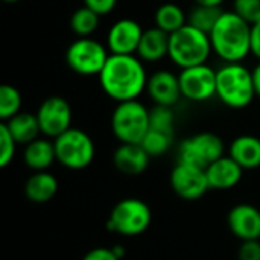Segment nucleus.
I'll return each mask as SVG.
<instances>
[{"label": "nucleus", "instance_id": "nucleus-35", "mask_svg": "<svg viewBox=\"0 0 260 260\" xmlns=\"http://www.w3.org/2000/svg\"><path fill=\"white\" fill-rule=\"evenodd\" d=\"M251 72H253V82H254L256 96L260 99V62L251 70Z\"/></svg>", "mask_w": 260, "mask_h": 260}, {"label": "nucleus", "instance_id": "nucleus-16", "mask_svg": "<svg viewBox=\"0 0 260 260\" xmlns=\"http://www.w3.org/2000/svg\"><path fill=\"white\" fill-rule=\"evenodd\" d=\"M242 174L244 169L230 155H224L206 168V175L210 189L218 190H229L238 186L242 180Z\"/></svg>", "mask_w": 260, "mask_h": 260}, {"label": "nucleus", "instance_id": "nucleus-25", "mask_svg": "<svg viewBox=\"0 0 260 260\" xmlns=\"http://www.w3.org/2000/svg\"><path fill=\"white\" fill-rule=\"evenodd\" d=\"M99 20L101 15L84 5L70 15L69 24L73 34H76L78 37H90L99 27Z\"/></svg>", "mask_w": 260, "mask_h": 260}, {"label": "nucleus", "instance_id": "nucleus-38", "mask_svg": "<svg viewBox=\"0 0 260 260\" xmlns=\"http://www.w3.org/2000/svg\"><path fill=\"white\" fill-rule=\"evenodd\" d=\"M6 3H17V2H20V0H5Z\"/></svg>", "mask_w": 260, "mask_h": 260}, {"label": "nucleus", "instance_id": "nucleus-7", "mask_svg": "<svg viewBox=\"0 0 260 260\" xmlns=\"http://www.w3.org/2000/svg\"><path fill=\"white\" fill-rule=\"evenodd\" d=\"M151 221L152 213L145 201L139 198H125L113 207L107 229L122 236H137L149 229Z\"/></svg>", "mask_w": 260, "mask_h": 260}, {"label": "nucleus", "instance_id": "nucleus-30", "mask_svg": "<svg viewBox=\"0 0 260 260\" xmlns=\"http://www.w3.org/2000/svg\"><path fill=\"white\" fill-rule=\"evenodd\" d=\"M233 11L250 24L260 21V0H233Z\"/></svg>", "mask_w": 260, "mask_h": 260}, {"label": "nucleus", "instance_id": "nucleus-18", "mask_svg": "<svg viewBox=\"0 0 260 260\" xmlns=\"http://www.w3.org/2000/svg\"><path fill=\"white\" fill-rule=\"evenodd\" d=\"M136 53L143 62H157L163 59L169 55V34L158 27L143 30Z\"/></svg>", "mask_w": 260, "mask_h": 260}, {"label": "nucleus", "instance_id": "nucleus-33", "mask_svg": "<svg viewBox=\"0 0 260 260\" xmlns=\"http://www.w3.org/2000/svg\"><path fill=\"white\" fill-rule=\"evenodd\" d=\"M82 260H122L116 256V253L113 251V248H105V247H99V248H93L90 250Z\"/></svg>", "mask_w": 260, "mask_h": 260}, {"label": "nucleus", "instance_id": "nucleus-2", "mask_svg": "<svg viewBox=\"0 0 260 260\" xmlns=\"http://www.w3.org/2000/svg\"><path fill=\"white\" fill-rule=\"evenodd\" d=\"M209 37L224 62H241L251 53V24L235 11H224Z\"/></svg>", "mask_w": 260, "mask_h": 260}, {"label": "nucleus", "instance_id": "nucleus-29", "mask_svg": "<svg viewBox=\"0 0 260 260\" xmlns=\"http://www.w3.org/2000/svg\"><path fill=\"white\" fill-rule=\"evenodd\" d=\"M17 145L18 143L12 137L9 129L2 122V125H0V166L2 168H6L14 160Z\"/></svg>", "mask_w": 260, "mask_h": 260}, {"label": "nucleus", "instance_id": "nucleus-31", "mask_svg": "<svg viewBox=\"0 0 260 260\" xmlns=\"http://www.w3.org/2000/svg\"><path fill=\"white\" fill-rule=\"evenodd\" d=\"M238 260H260V241H242L239 251H238Z\"/></svg>", "mask_w": 260, "mask_h": 260}, {"label": "nucleus", "instance_id": "nucleus-9", "mask_svg": "<svg viewBox=\"0 0 260 260\" xmlns=\"http://www.w3.org/2000/svg\"><path fill=\"white\" fill-rule=\"evenodd\" d=\"M224 152H225V146L222 139L215 133L206 131L187 137L180 143L178 161L206 169L209 165L224 157Z\"/></svg>", "mask_w": 260, "mask_h": 260}, {"label": "nucleus", "instance_id": "nucleus-22", "mask_svg": "<svg viewBox=\"0 0 260 260\" xmlns=\"http://www.w3.org/2000/svg\"><path fill=\"white\" fill-rule=\"evenodd\" d=\"M3 123L12 134L15 142L18 145H24V146L27 143L34 142L35 139H38V134L41 133L37 114L27 113V111H20L15 116H12L11 119L5 120Z\"/></svg>", "mask_w": 260, "mask_h": 260}, {"label": "nucleus", "instance_id": "nucleus-28", "mask_svg": "<svg viewBox=\"0 0 260 260\" xmlns=\"http://www.w3.org/2000/svg\"><path fill=\"white\" fill-rule=\"evenodd\" d=\"M174 122H175V116H174L172 107L155 104L149 110V123L152 129L174 134Z\"/></svg>", "mask_w": 260, "mask_h": 260}, {"label": "nucleus", "instance_id": "nucleus-27", "mask_svg": "<svg viewBox=\"0 0 260 260\" xmlns=\"http://www.w3.org/2000/svg\"><path fill=\"white\" fill-rule=\"evenodd\" d=\"M21 94L9 84L0 87V119L5 122L21 111Z\"/></svg>", "mask_w": 260, "mask_h": 260}, {"label": "nucleus", "instance_id": "nucleus-17", "mask_svg": "<svg viewBox=\"0 0 260 260\" xmlns=\"http://www.w3.org/2000/svg\"><path fill=\"white\" fill-rule=\"evenodd\" d=\"M149 154L140 143H120L114 151L113 161L117 171L125 175H140L149 165Z\"/></svg>", "mask_w": 260, "mask_h": 260}, {"label": "nucleus", "instance_id": "nucleus-1", "mask_svg": "<svg viewBox=\"0 0 260 260\" xmlns=\"http://www.w3.org/2000/svg\"><path fill=\"white\" fill-rule=\"evenodd\" d=\"M148 78L143 61L136 55L110 53L99 73L104 93L117 104L137 99L146 90Z\"/></svg>", "mask_w": 260, "mask_h": 260}, {"label": "nucleus", "instance_id": "nucleus-20", "mask_svg": "<svg viewBox=\"0 0 260 260\" xmlns=\"http://www.w3.org/2000/svg\"><path fill=\"white\" fill-rule=\"evenodd\" d=\"M23 160L27 165V168L34 172L47 171L53 165V161H56L55 143L49 139H35L34 142L26 145Z\"/></svg>", "mask_w": 260, "mask_h": 260}, {"label": "nucleus", "instance_id": "nucleus-5", "mask_svg": "<svg viewBox=\"0 0 260 260\" xmlns=\"http://www.w3.org/2000/svg\"><path fill=\"white\" fill-rule=\"evenodd\" d=\"M149 110L139 102H119L111 116V129L120 143H140L149 131Z\"/></svg>", "mask_w": 260, "mask_h": 260}, {"label": "nucleus", "instance_id": "nucleus-13", "mask_svg": "<svg viewBox=\"0 0 260 260\" xmlns=\"http://www.w3.org/2000/svg\"><path fill=\"white\" fill-rule=\"evenodd\" d=\"M142 35L143 29L136 20L120 18L110 27L107 34V47L110 53L134 55L137 52Z\"/></svg>", "mask_w": 260, "mask_h": 260}, {"label": "nucleus", "instance_id": "nucleus-15", "mask_svg": "<svg viewBox=\"0 0 260 260\" xmlns=\"http://www.w3.org/2000/svg\"><path fill=\"white\" fill-rule=\"evenodd\" d=\"M146 91H148L149 98L154 101V104L166 105V107L175 105L180 101V98L183 96L181 88H180L178 75H175L166 69L157 70L148 78Z\"/></svg>", "mask_w": 260, "mask_h": 260}, {"label": "nucleus", "instance_id": "nucleus-6", "mask_svg": "<svg viewBox=\"0 0 260 260\" xmlns=\"http://www.w3.org/2000/svg\"><path fill=\"white\" fill-rule=\"evenodd\" d=\"M56 161L72 171H81L91 165L96 148L93 139L79 128H69L53 139Z\"/></svg>", "mask_w": 260, "mask_h": 260}, {"label": "nucleus", "instance_id": "nucleus-14", "mask_svg": "<svg viewBox=\"0 0 260 260\" xmlns=\"http://www.w3.org/2000/svg\"><path fill=\"white\" fill-rule=\"evenodd\" d=\"M227 225L241 241L260 239V210L251 204H238L230 209Z\"/></svg>", "mask_w": 260, "mask_h": 260}, {"label": "nucleus", "instance_id": "nucleus-4", "mask_svg": "<svg viewBox=\"0 0 260 260\" xmlns=\"http://www.w3.org/2000/svg\"><path fill=\"white\" fill-rule=\"evenodd\" d=\"M209 34L184 24L181 29L169 35V58L180 69L206 64L212 53Z\"/></svg>", "mask_w": 260, "mask_h": 260}, {"label": "nucleus", "instance_id": "nucleus-19", "mask_svg": "<svg viewBox=\"0 0 260 260\" xmlns=\"http://www.w3.org/2000/svg\"><path fill=\"white\" fill-rule=\"evenodd\" d=\"M229 155L245 171L260 168V139L251 134L236 137L229 148Z\"/></svg>", "mask_w": 260, "mask_h": 260}, {"label": "nucleus", "instance_id": "nucleus-24", "mask_svg": "<svg viewBox=\"0 0 260 260\" xmlns=\"http://www.w3.org/2000/svg\"><path fill=\"white\" fill-rule=\"evenodd\" d=\"M222 12L224 11L221 9V6H209V5L195 3V6L187 14V24L206 34H210L215 24L218 23L219 17L222 15Z\"/></svg>", "mask_w": 260, "mask_h": 260}, {"label": "nucleus", "instance_id": "nucleus-32", "mask_svg": "<svg viewBox=\"0 0 260 260\" xmlns=\"http://www.w3.org/2000/svg\"><path fill=\"white\" fill-rule=\"evenodd\" d=\"M82 2L87 8L93 9L101 17L110 14L117 5V0H82Z\"/></svg>", "mask_w": 260, "mask_h": 260}, {"label": "nucleus", "instance_id": "nucleus-11", "mask_svg": "<svg viewBox=\"0 0 260 260\" xmlns=\"http://www.w3.org/2000/svg\"><path fill=\"white\" fill-rule=\"evenodd\" d=\"M35 114L40 123L41 134L49 139H56L69 128H72V108L62 96L46 98L40 104Z\"/></svg>", "mask_w": 260, "mask_h": 260}, {"label": "nucleus", "instance_id": "nucleus-36", "mask_svg": "<svg viewBox=\"0 0 260 260\" xmlns=\"http://www.w3.org/2000/svg\"><path fill=\"white\" fill-rule=\"evenodd\" d=\"M225 0H195L198 5H209V6H221Z\"/></svg>", "mask_w": 260, "mask_h": 260}, {"label": "nucleus", "instance_id": "nucleus-34", "mask_svg": "<svg viewBox=\"0 0 260 260\" xmlns=\"http://www.w3.org/2000/svg\"><path fill=\"white\" fill-rule=\"evenodd\" d=\"M251 53L260 61V21L251 24Z\"/></svg>", "mask_w": 260, "mask_h": 260}, {"label": "nucleus", "instance_id": "nucleus-10", "mask_svg": "<svg viewBox=\"0 0 260 260\" xmlns=\"http://www.w3.org/2000/svg\"><path fill=\"white\" fill-rule=\"evenodd\" d=\"M180 88L183 98L192 102H206L216 96V70L207 62L181 69Z\"/></svg>", "mask_w": 260, "mask_h": 260}, {"label": "nucleus", "instance_id": "nucleus-12", "mask_svg": "<svg viewBox=\"0 0 260 260\" xmlns=\"http://www.w3.org/2000/svg\"><path fill=\"white\" fill-rule=\"evenodd\" d=\"M171 186L180 198L189 201L201 198L210 189L206 169L183 161H178L172 169Z\"/></svg>", "mask_w": 260, "mask_h": 260}, {"label": "nucleus", "instance_id": "nucleus-8", "mask_svg": "<svg viewBox=\"0 0 260 260\" xmlns=\"http://www.w3.org/2000/svg\"><path fill=\"white\" fill-rule=\"evenodd\" d=\"M108 47L90 37H79L66 52L67 66L81 76H94L102 72L110 53Z\"/></svg>", "mask_w": 260, "mask_h": 260}, {"label": "nucleus", "instance_id": "nucleus-37", "mask_svg": "<svg viewBox=\"0 0 260 260\" xmlns=\"http://www.w3.org/2000/svg\"><path fill=\"white\" fill-rule=\"evenodd\" d=\"M113 251L116 253V256H117L119 259H122V257L125 256V248H123L122 245H116V247H113Z\"/></svg>", "mask_w": 260, "mask_h": 260}, {"label": "nucleus", "instance_id": "nucleus-26", "mask_svg": "<svg viewBox=\"0 0 260 260\" xmlns=\"http://www.w3.org/2000/svg\"><path fill=\"white\" fill-rule=\"evenodd\" d=\"M172 136L169 133H163L158 129L149 128L143 140L140 142L142 148L149 154V157H160L168 152V149L172 145Z\"/></svg>", "mask_w": 260, "mask_h": 260}, {"label": "nucleus", "instance_id": "nucleus-23", "mask_svg": "<svg viewBox=\"0 0 260 260\" xmlns=\"http://www.w3.org/2000/svg\"><path fill=\"white\" fill-rule=\"evenodd\" d=\"M154 23H155V27L171 35L177 32L178 29H181L184 24H187V14L177 3L166 2L157 8L154 14Z\"/></svg>", "mask_w": 260, "mask_h": 260}, {"label": "nucleus", "instance_id": "nucleus-21", "mask_svg": "<svg viewBox=\"0 0 260 260\" xmlns=\"http://www.w3.org/2000/svg\"><path fill=\"white\" fill-rule=\"evenodd\" d=\"M56 192L58 180L47 171L34 172L24 184V193L27 200L35 204H44L50 201L56 195Z\"/></svg>", "mask_w": 260, "mask_h": 260}, {"label": "nucleus", "instance_id": "nucleus-3", "mask_svg": "<svg viewBox=\"0 0 260 260\" xmlns=\"http://www.w3.org/2000/svg\"><path fill=\"white\" fill-rule=\"evenodd\" d=\"M216 96L230 108H245L256 98L253 72L242 62H225L216 70Z\"/></svg>", "mask_w": 260, "mask_h": 260}]
</instances>
